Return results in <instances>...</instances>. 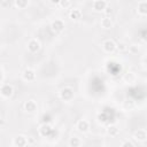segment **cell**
Listing matches in <instances>:
<instances>
[{"instance_id":"16","label":"cell","mask_w":147,"mask_h":147,"mask_svg":"<svg viewBox=\"0 0 147 147\" xmlns=\"http://www.w3.org/2000/svg\"><path fill=\"white\" fill-rule=\"evenodd\" d=\"M123 79H124V82H125V83L132 84V83H134V80H136V74H134V72H132V71H127L126 74H124Z\"/></svg>"},{"instance_id":"21","label":"cell","mask_w":147,"mask_h":147,"mask_svg":"<svg viewBox=\"0 0 147 147\" xmlns=\"http://www.w3.org/2000/svg\"><path fill=\"white\" fill-rule=\"evenodd\" d=\"M121 147H134V145H133V142H132L131 140L125 139V140H123V141H122Z\"/></svg>"},{"instance_id":"15","label":"cell","mask_w":147,"mask_h":147,"mask_svg":"<svg viewBox=\"0 0 147 147\" xmlns=\"http://www.w3.org/2000/svg\"><path fill=\"white\" fill-rule=\"evenodd\" d=\"M53 131V129H52V126L49 125V124H42L40 127H39V133H40V136H42V137H46V136H48L51 132Z\"/></svg>"},{"instance_id":"18","label":"cell","mask_w":147,"mask_h":147,"mask_svg":"<svg viewBox=\"0 0 147 147\" xmlns=\"http://www.w3.org/2000/svg\"><path fill=\"white\" fill-rule=\"evenodd\" d=\"M82 145V139L77 136H74L69 139V146L70 147H80Z\"/></svg>"},{"instance_id":"10","label":"cell","mask_w":147,"mask_h":147,"mask_svg":"<svg viewBox=\"0 0 147 147\" xmlns=\"http://www.w3.org/2000/svg\"><path fill=\"white\" fill-rule=\"evenodd\" d=\"M22 78L25 82H33L36 79V71L33 69L28 68L22 72Z\"/></svg>"},{"instance_id":"28","label":"cell","mask_w":147,"mask_h":147,"mask_svg":"<svg viewBox=\"0 0 147 147\" xmlns=\"http://www.w3.org/2000/svg\"><path fill=\"white\" fill-rule=\"evenodd\" d=\"M95 147H103L102 145H99V146H95Z\"/></svg>"},{"instance_id":"19","label":"cell","mask_w":147,"mask_h":147,"mask_svg":"<svg viewBox=\"0 0 147 147\" xmlns=\"http://www.w3.org/2000/svg\"><path fill=\"white\" fill-rule=\"evenodd\" d=\"M14 6L18 9H24L29 6V1L28 0H15L14 1Z\"/></svg>"},{"instance_id":"9","label":"cell","mask_w":147,"mask_h":147,"mask_svg":"<svg viewBox=\"0 0 147 147\" xmlns=\"http://www.w3.org/2000/svg\"><path fill=\"white\" fill-rule=\"evenodd\" d=\"M108 6V2L106 0H94L92 2V8L95 11H103Z\"/></svg>"},{"instance_id":"4","label":"cell","mask_w":147,"mask_h":147,"mask_svg":"<svg viewBox=\"0 0 147 147\" xmlns=\"http://www.w3.org/2000/svg\"><path fill=\"white\" fill-rule=\"evenodd\" d=\"M102 49L106 53H114L117 49V44L113 39H106L102 41Z\"/></svg>"},{"instance_id":"11","label":"cell","mask_w":147,"mask_h":147,"mask_svg":"<svg viewBox=\"0 0 147 147\" xmlns=\"http://www.w3.org/2000/svg\"><path fill=\"white\" fill-rule=\"evenodd\" d=\"M51 28H52V30L54 32H62L64 30V22L62 20H60V18H56L55 21L52 22Z\"/></svg>"},{"instance_id":"22","label":"cell","mask_w":147,"mask_h":147,"mask_svg":"<svg viewBox=\"0 0 147 147\" xmlns=\"http://www.w3.org/2000/svg\"><path fill=\"white\" fill-rule=\"evenodd\" d=\"M127 51H129V53H131V54H137L138 51H139V48H138V46H136V45H131V46L127 47Z\"/></svg>"},{"instance_id":"1","label":"cell","mask_w":147,"mask_h":147,"mask_svg":"<svg viewBox=\"0 0 147 147\" xmlns=\"http://www.w3.org/2000/svg\"><path fill=\"white\" fill-rule=\"evenodd\" d=\"M0 94L3 99H9L13 96L14 94V86L11 84H8V83H3L1 84V87H0Z\"/></svg>"},{"instance_id":"26","label":"cell","mask_w":147,"mask_h":147,"mask_svg":"<svg viewBox=\"0 0 147 147\" xmlns=\"http://www.w3.org/2000/svg\"><path fill=\"white\" fill-rule=\"evenodd\" d=\"M0 5L2 7H8V6H10V2H9V0H1Z\"/></svg>"},{"instance_id":"7","label":"cell","mask_w":147,"mask_h":147,"mask_svg":"<svg viewBox=\"0 0 147 147\" xmlns=\"http://www.w3.org/2000/svg\"><path fill=\"white\" fill-rule=\"evenodd\" d=\"M23 107H24V110H25L26 113H29V114H33V113L37 111L38 105H37V102H36L34 100L30 99V100H28V101L24 102V106H23Z\"/></svg>"},{"instance_id":"8","label":"cell","mask_w":147,"mask_h":147,"mask_svg":"<svg viewBox=\"0 0 147 147\" xmlns=\"http://www.w3.org/2000/svg\"><path fill=\"white\" fill-rule=\"evenodd\" d=\"M76 129H77L79 132L85 133V132H87V131L90 130V122H88L87 119H84V118L78 119L77 123H76Z\"/></svg>"},{"instance_id":"27","label":"cell","mask_w":147,"mask_h":147,"mask_svg":"<svg viewBox=\"0 0 147 147\" xmlns=\"http://www.w3.org/2000/svg\"><path fill=\"white\" fill-rule=\"evenodd\" d=\"M142 39L147 41V30H145V32L142 33Z\"/></svg>"},{"instance_id":"3","label":"cell","mask_w":147,"mask_h":147,"mask_svg":"<svg viewBox=\"0 0 147 147\" xmlns=\"http://www.w3.org/2000/svg\"><path fill=\"white\" fill-rule=\"evenodd\" d=\"M29 144V138L24 134H17L13 139V145L15 147H26Z\"/></svg>"},{"instance_id":"20","label":"cell","mask_w":147,"mask_h":147,"mask_svg":"<svg viewBox=\"0 0 147 147\" xmlns=\"http://www.w3.org/2000/svg\"><path fill=\"white\" fill-rule=\"evenodd\" d=\"M59 6H61L62 8H68V7H70L71 6V1L70 0H60V2H59Z\"/></svg>"},{"instance_id":"2","label":"cell","mask_w":147,"mask_h":147,"mask_svg":"<svg viewBox=\"0 0 147 147\" xmlns=\"http://www.w3.org/2000/svg\"><path fill=\"white\" fill-rule=\"evenodd\" d=\"M60 98L63 101H70L74 99V88L70 86H64L60 91Z\"/></svg>"},{"instance_id":"23","label":"cell","mask_w":147,"mask_h":147,"mask_svg":"<svg viewBox=\"0 0 147 147\" xmlns=\"http://www.w3.org/2000/svg\"><path fill=\"white\" fill-rule=\"evenodd\" d=\"M127 47H129V46H126L124 42H118V44H117V48H118V51H121V52L127 51Z\"/></svg>"},{"instance_id":"6","label":"cell","mask_w":147,"mask_h":147,"mask_svg":"<svg viewBox=\"0 0 147 147\" xmlns=\"http://www.w3.org/2000/svg\"><path fill=\"white\" fill-rule=\"evenodd\" d=\"M133 139L138 142H144L147 140V131L145 129H138L133 132Z\"/></svg>"},{"instance_id":"5","label":"cell","mask_w":147,"mask_h":147,"mask_svg":"<svg viewBox=\"0 0 147 147\" xmlns=\"http://www.w3.org/2000/svg\"><path fill=\"white\" fill-rule=\"evenodd\" d=\"M26 48H28V51H29L30 53H37V52L40 49V41H39L38 39L32 38V39H30V40L28 41Z\"/></svg>"},{"instance_id":"14","label":"cell","mask_w":147,"mask_h":147,"mask_svg":"<svg viewBox=\"0 0 147 147\" xmlns=\"http://www.w3.org/2000/svg\"><path fill=\"white\" fill-rule=\"evenodd\" d=\"M137 11L140 15H147V1H139L137 5Z\"/></svg>"},{"instance_id":"12","label":"cell","mask_w":147,"mask_h":147,"mask_svg":"<svg viewBox=\"0 0 147 147\" xmlns=\"http://www.w3.org/2000/svg\"><path fill=\"white\" fill-rule=\"evenodd\" d=\"M100 25H101L102 29H106V30L111 29L113 25H114L111 17H110V16H103V17L100 20Z\"/></svg>"},{"instance_id":"25","label":"cell","mask_w":147,"mask_h":147,"mask_svg":"<svg viewBox=\"0 0 147 147\" xmlns=\"http://www.w3.org/2000/svg\"><path fill=\"white\" fill-rule=\"evenodd\" d=\"M5 77H6L5 68H3V65H1V77H0V83H1V84H3V82H5Z\"/></svg>"},{"instance_id":"17","label":"cell","mask_w":147,"mask_h":147,"mask_svg":"<svg viewBox=\"0 0 147 147\" xmlns=\"http://www.w3.org/2000/svg\"><path fill=\"white\" fill-rule=\"evenodd\" d=\"M107 133H108L110 137H117V136L119 134V129H118L116 125L111 124V125H109V126L107 127Z\"/></svg>"},{"instance_id":"13","label":"cell","mask_w":147,"mask_h":147,"mask_svg":"<svg viewBox=\"0 0 147 147\" xmlns=\"http://www.w3.org/2000/svg\"><path fill=\"white\" fill-rule=\"evenodd\" d=\"M69 15H70V18H71V20L78 21V20H80V18L83 17V11H82L79 8H72V9L70 10Z\"/></svg>"},{"instance_id":"24","label":"cell","mask_w":147,"mask_h":147,"mask_svg":"<svg viewBox=\"0 0 147 147\" xmlns=\"http://www.w3.org/2000/svg\"><path fill=\"white\" fill-rule=\"evenodd\" d=\"M103 13H105V16H110V15H111V13H113V8L108 5V6H107V8L103 10Z\"/></svg>"}]
</instances>
